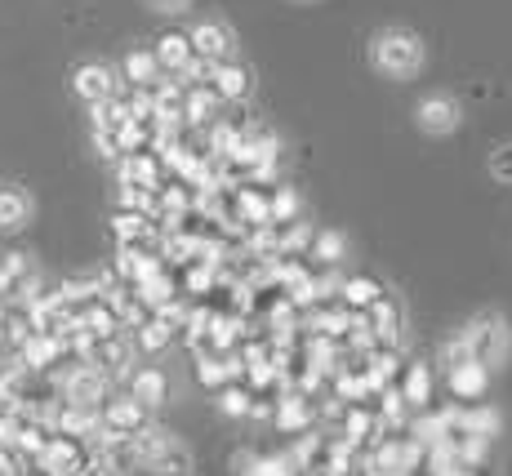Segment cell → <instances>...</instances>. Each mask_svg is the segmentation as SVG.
I'll return each mask as SVG.
<instances>
[{
  "label": "cell",
  "instance_id": "obj_1",
  "mask_svg": "<svg viewBox=\"0 0 512 476\" xmlns=\"http://www.w3.org/2000/svg\"><path fill=\"white\" fill-rule=\"evenodd\" d=\"M370 63L374 72L392 76V81H406L423 67V41L406 27H383L370 41Z\"/></svg>",
  "mask_w": 512,
  "mask_h": 476
},
{
  "label": "cell",
  "instance_id": "obj_2",
  "mask_svg": "<svg viewBox=\"0 0 512 476\" xmlns=\"http://www.w3.org/2000/svg\"><path fill=\"white\" fill-rule=\"evenodd\" d=\"M63 401L67 405H76V410H94L98 414V401L107 396V379H103V370L90 361H81V365H72L67 370V379H63Z\"/></svg>",
  "mask_w": 512,
  "mask_h": 476
},
{
  "label": "cell",
  "instance_id": "obj_3",
  "mask_svg": "<svg viewBox=\"0 0 512 476\" xmlns=\"http://www.w3.org/2000/svg\"><path fill=\"white\" fill-rule=\"evenodd\" d=\"M41 468H49L54 476H81L90 468V450H85V436H49L45 454H41Z\"/></svg>",
  "mask_w": 512,
  "mask_h": 476
},
{
  "label": "cell",
  "instance_id": "obj_4",
  "mask_svg": "<svg viewBox=\"0 0 512 476\" xmlns=\"http://www.w3.org/2000/svg\"><path fill=\"white\" fill-rule=\"evenodd\" d=\"M192 45H196V54L205 58V63H223V58H236L232 49V27L228 23H219V18H205V23H196L192 27Z\"/></svg>",
  "mask_w": 512,
  "mask_h": 476
},
{
  "label": "cell",
  "instance_id": "obj_5",
  "mask_svg": "<svg viewBox=\"0 0 512 476\" xmlns=\"http://www.w3.org/2000/svg\"><path fill=\"white\" fill-rule=\"evenodd\" d=\"M98 419H103V432L125 436V441H130L134 432H143V428H147V419H143V401H139L134 392H130V396H121V401H107Z\"/></svg>",
  "mask_w": 512,
  "mask_h": 476
},
{
  "label": "cell",
  "instance_id": "obj_6",
  "mask_svg": "<svg viewBox=\"0 0 512 476\" xmlns=\"http://www.w3.org/2000/svg\"><path fill=\"white\" fill-rule=\"evenodd\" d=\"M419 130L423 134H455L459 121H464V112H459V103L450 94H432L419 103Z\"/></svg>",
  "mask_w": 512,
  "mask_h": 476
},
{
  "label": "cell",
  "instance_id": "obj_7",
  "mask_svg": "<svg viewBox=\"0 0 512 476\" xmlns=\"http://www.w3.org/2000/svg\"><path fill=\"white\" fill-rule=\"evenodd\" d=\"M468 343H472V356H477V361H486V365L499 361L508 347L504 321H499V316H477V321L468 325Z\"/></svg>",
  "mask_w": 512,
  "mask_h": 476
},
{
  "label": "cell",
  "instance_id": "obj_8",
  "mask_svg": "<svg viewBox=\"0 0 512 476\" xmlns=\"http://www.w3.org/2000/svg\"><path fill=\"white\" fill-rule=\"evenodd\" d=\"M72 85H76V94H81L90 107H98V103H107V98L121 94V81H116V72L107 63H85L81 72H76Z\"/></svg>",
  "mask_w": 512,
  "mask_h": 476
},
{
  "label": "cell",
  "instance_id": "obj_9",
  "mask_svg": "<svg viewBox=\"0 0 512 476\" xmlns=\"http://www.w3.org/2000/svg\"><path fill=\"white\" fill-rule=\"evenodd\" d=\"M223 103L228 98L219 94L210 81H201V85H187V103H183V121L187 125H214L223 116Z\"/></svg>",
  "mask_w": 512,
  "mask_h": 476
},
{
  "label": "cell",
  "instance_id": "obj_10",
  "mask_svg": "<svg viewBox=\"0 0 512 476\" xmlns=\"http://www.w3.org/2000/svg\"><path fill=\"white\" fill-rule=\"evenodd\" d=\"M214 89H219L228 103H236V98H245L250 94V67L245 63H236V58H223V63H210V76H205Z\"/></svg>",
  "mask_w": 512,
  "mask_h": 476
},
{
  "label": "cell",
  "instance_id": "obj_11",
  "mask_svg": "<svg viewBox=\"0 0 512 476\" xmlns=\"http://www.w3.org/2000/svg\"><path fill=\"white\" fill-rule=\"evenodd\" d=\"M361 316H366V325H370L374 339H379V347L397 343V334H401V307L392 303V299H379L370 312H361Z\"/></svg>",
  "mask_w": 512,
  "mask_h": 476
},
{
  "label": "cell",
  "instance_id": "obj_12",
  "mask_svg": "<svg viewBox=\"0 0 512 476\" xmlns=\"http://www.w3.org/2000/svg\"><path fill=\"white\" fill-rule=\"evenodd\" d=\"M161 76H170L161 67V58H156V49H134L130 58H125V81H130L134 89H147V85H156Z\"/></svg>",
  "mask_w": 512,
  "mask_h": 476
},
{
  "label": "cell",
  "instance_id": "obj_13",
  "mask_svg": "<svg viewBox=\"0 0 512 476\" xmlns=\"http://www.w3.org/2000/svg\"><path fill=\"white\" fill-rule=\"evenodd\" d=\"M170 445H174V441H170V432H165V428H143V432L130 436V459L143 463V468H152V463L161 459Z\"/></svg>",
  "mask_w": 512,
  "mask_h": 476
},
{
  "label": "cell",
  "instance_id": "obj_14",
  "mask_svg": "<svg viewBox=\"0 0 512 476\" xmlns=\"http://www.w3.org/2000/svg\"><path fill=\"white\" fill-rule=\"evenodd\" d=\"M490 374H486V361H468L459 365V370H450V388H455L459 401H477L481 392H486Z\"/></svg>",
  "mask_w": 512,
  "mask_h": 476
},
{
  "label": "cell",
  "instance_id": "obj_15",
  "mask_svg": "<svg viewBox=\"0 0 512 476\" xmlns=\"http://www.w3.org/2000/svg\"><path fill=\"white\" fill-rule=\"evenodd\" d=\"M339 290H343V307H348V312H370V307L383 299V290L370 281V276H352V281H343Z\"/></svg>",
  "mask_w": 512,
  "mask_h": 476
},
{
  "label": "cell",
  "instance_id": "obj_16",
  "mask_svg": "<svg viewBox=\"0 0 512 476\" xmlns=\"http://www.w3.org/2000/svg\"><path fill=\"white\" fill-rule=\"evenodd\" d=\"M27 210H32V205H27V196L18 192V187H0V227H18V223H27Z\"/></svg>",
  "mask_w": 512,
  "mask_h": 476
},
{
  "label": "cell",
  "instance_id": "obj_17",
  "mask_svg": "<svg viewBox=\"0 0 512 476\" xmlns=\"http://www.w3.org/2000/svg\"><path fill=\"white\" fill-rule=\"evenodd\" d=\"M130 392L139 396L143 405H161L165 401V374L161 370H139L130 383Z\"/></svg>",
  "mask_w": 512,
  "mask_h": 476
},
{
  "label": "cell",
  "instance_id": "obj_18",
  "mask_svg": "<svg viewBox=\"0 0 512 476\" xmlns=\"http://www.w3.org/2000/svg\"><path fill=\"white\" fill-rule=\"evenodd\" d=\"M401 396H406L410 405H428V396H432V374H428V365H410Z\"/></svg>",
  "mask_w": 512,
  "mask_h": 476
},
{
  "label": "cell",
  "instance_id": "obj_19",
  "mask_svg": "<svg viewBox=\"0 0 512 476\" xmlns=\"http://www.w3.org/2000/svg\"><path fill=\"white\" fill-rule=\"evenodd\" d=\"M152 472L156 476H192V454H187L183 445H170V450L152 463Z\"/></svg>",
  "mask_w": 512,
  "mask_h": 476
},
{
  "label": "cell",
  "instance_id": "obj_20",
  "mask_svg": "<svg viewBox=\"0 0 512 476\" xmlns=\"http://www.w3.org/2000/svg\"><path fill=\"white\" fill-rule=\"evenodd\" d=\"M277 423L285 432L303 428V423H312V401H303V396H290L285 405H277Z\"/></svg>",
  "mask_w": 512,
  "mask_h": 476
},
{
  "label": "cell",
  "instance_id": "obj_21",
  "mask_svg": "<svg viewBox=\"0 0 512 476\" xmlns=\"http://www.w3.org/2000/svg\"><path fill=\"white\" fill-rule=\"evenodd\" d=\"M299 218V192L294 187H277L272 192V223H294Z\"/></svg>",
  "mask_w": 512,
  "mask_h": 476
},
{
  "label": "cell",
  "instance_id": "obj_22",
  "mask_svg": "<svg viewBox=\"0 0 512 476\" xmlns=\"http://www.w3.org/2000/svg\"><path fill=\"white\" fill-rule=\"evenodd\" d=\"M468 361H477L468 334H459V339H450L446 347H441V365H446V370H459V365H468Z\"/></svg>",
  "mask_w": 512,
  "mask_h": 476
},
{
  "label": "cell",
  "instance_id": "obj_23",
  "mask_svg": "<svg viewBox=\"0 0 512 476\" xmlns=\"http://www.w3.org/2000/svg\"><path fill=\"white\" fill-rule=\"evenodd\" d=\"M312 250H317V259H321V263H339L348 245H343V236H339V232H321V236H312Z\"/></svg>",
  "mask_w": 512,
  "mask_h": 476
},
{
  "label": "cell",
  "instance_id": "obj_24",
  "mask_svg": "<svg viewBox=\"0 0 512 476\" xmlns=\"http://www.w3.org/2000/svg\"><path fill=\"white\" fill-rule=\"evenodd\" d=\"M490 174H495L499 183H512V143H504V147H495V152H490Z\"/></svg>",
  "mask_w": 512,
  "mask_h": 476
},
{
  "label": "cell",
  "instance_id": "obj_25",
  "mask_svg": "<svg viewBox=\"0 0 512 476\" xmlns=\"http://www.w3.org/2000/svg\"><path fill=\"white\" fill-rule=\"evenodd\" d=\"M370 432H374V414H366V410H348V436H352V441H366Z\"/></svg>",
  "mask_w": 512,
  "mask_h": 476
},
{
  "label": "cell",
  "instance_id": "obj_26",
  "mask_svg": "<svg viewBox=\"0 0 512 476\" xmlns=\"http://www.w3.org/2000/svg\"><path fill=\"white\" fill-rule=\"evenodd\" d=\"M147 5H152L156 14H183V9H192V0H147Z\"/></svg>",
  "mask_w": 512,
  "mask_h": 476
},
{
  "label": "cell",
  "instance_id": "obj_27",
  "mask_svg": "<svg viewBox=\"0 0 512 476\" xmlns=\"http://www.w3.org/2000/svg\"><path fill=\"white\" fill-rule=\"evenodd\" d=\"M0 476H14V454H9V445H0Z\"/></svg>",
  "mask_w": 512,
  "mask_h": 476
},
{
  "label": "cell",
  "instance_id": "obj_28",
  "mask_svg": "<svg viewBox=\"0 0 512 476\" xmlns=\"http://www.w3.org/2000/svg\"><path fill=\"white\" fill-rule=\"evenodd\" d=\"M27 476H54V472H49V468H41V472H27Z\"/></svg>",
  "mask_w": 512,
  "mask_h": 476
},
{
  "label": "cell",
  "instance_id": "obj_29",
  "mask_svg": "<svg viewBox=\"0 0 512 476\" xmlns=\"http://www.w3.org/2000/svg\"><path fill=\"white\" fill-rule=\"evenodd\" d=\"M450 476H472V472H464V468H455V472H450Z\"/></svg>",
  "mask_w": 512,
  "mask_h": 476
}]
</instances>
